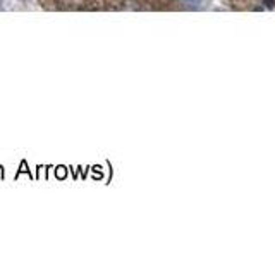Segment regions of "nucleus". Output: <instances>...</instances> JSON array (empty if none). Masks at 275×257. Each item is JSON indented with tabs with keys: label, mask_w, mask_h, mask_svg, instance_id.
Segmentation results:
<instances>
[{
	"label": "nucleus",
	"mask_w": 275,
	"mask_h": 257,
	"mask_svg": "<svg viewBox=\"0 0 275 257\" xmlns=\"http://www.w3.org/2000/svg\"><path fill=\"white\" fill-rule=\"evenodd\" d=\"M2 4H4V0H0V9H2Z\"/></svg>",
	"instance_id": "3"
},
{
	"label": "nucleus",
	"mask_w": 275,
	"mask_h": 257,
	"mask_svg": "<svg viewBox=\"0 0 275 257\" xmlns=\"http://www.w3.org/2000/svg\"><path fill=\"white\" fill-rule=\"evenodd\" d=\"M183 2H186L188 6H200V4L205 2V0H183Z\"/></svg>",
	"instance_id": "2"
},
{
	"label": "nucleus",
	"mask_w": 275,
	"mask_h": 257,
	"mask_svg": "<svg viewBox=\"0 0 275 257\" xmlns=\"http://www.w3.org/2000/svg\"><path fill=\"white\" fill-rule=\"evenodd\" d=\"M23 2H26V0H23Z\"/></svg>",
	"instance_id": "4"
},
{
	"label": "nucleus",
	"mask_w": 275,
	"mask_h": 257,
	"mask_svg": "<svg viewBox=\"0 0 275 257\" xmlns=\"http://www.w3.org/2000/svg\"><path fill=\"white\" fill-rule=\"evenodd\" d=\"M66 9H76V7H81L83 4H86V0H59Z\"/></svg>",
	"instance_id": "1"
}]
</instances>
